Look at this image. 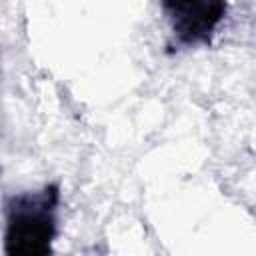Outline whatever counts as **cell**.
<instances>
[{"instance_id":"2","label":"cell","mask_w":256,"mask_h":256,"mask_svg":"<svg viewBox=\"0 0 256 256\" xmlns=\"http://www.w3.org/2000/svg\"><path fill=\"white\" fill-rule=\"evenodd\" d=\"M160 4L180 46L208 44L228 6L226 0H160Z\"/></svg>"},{"instance_id":"1","label":"cell","mask_w":256,"mask_h":256,"mask_svg":"<svg viewBox=\"0 0 256 256\" xmlns=\"http://www.w3.org/2000/svg\"><path fill=\"white\" fill-rule=\"evenodd\" d=\"M58 204L60 190L56 184L10 196L6 202L4 252L16 256L48 254L56 234Z\"/></svg>"}]
</instances>
